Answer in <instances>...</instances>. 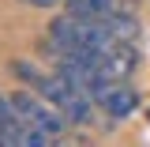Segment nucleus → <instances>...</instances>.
<instances>
[{
	"instance_id": "f257e3e1",
	"label": "nucleus",
	"mask_w": 150,
	"mask_h": 147,
	"mask_svg": "<svg viewBox=\"0 0 150 147\" xmlns=\"http://www.w3.org/2000/svg\"><path fill=\"white\" fill-rule=\"evenodd\" d=\"M11 106H15L19 121H23L26 128H38V132H49L53 140H56V136H60L64 128H68V125H71V121H68L64 113L56 110V106L49 102V98H45V94L38 98V94L15 91V94H11Z\"/></svg>"
},
{
	"instance_id": "f03ea898",
	"label": "nucleus",
	"mask_w": 150,
	"mask_h": 147,
	"mask_svg": "<svg viewBox=\"0 0 150 147\" xmlns=\"http://www.w3.org/2000/svg\"><path fill=\"white\" fill-rule=\"evenodd\" d=\"M94 102L109 113V117H116V121H120V117L135 113V106H139V94L131 91V87H124V83H109V87H101V91L94 94Z\"/></svg>"
},
{
	"instance_id": "7ed1b4c3",
	"label": "nucleus",
	"mask_w": 150,
	"mask_h": 147,
	"mask_svg": "<svg viewBox=\"0 0 150 147\" xmlns=\"http://www.w3.org/2000/svg\"><path fill=\"white\" fill-rule=\"evenodd\" d=\"M23 132H26V125L19 121L15 106H11V94H0V143H23Z\"/></svg>"
},
{
	"instance_id": "20e7f679",
	"label": "nucleus",
	"mask_w": 150,
	"mask_h": 147,
	"mask_svg": "<svg viewBox=\"0 0 150 147\" xmlns=\"http://www.w3.org/2000/svg\"><path fill=\"white\" fill-rule=\"evenodd\" d=\"M68 11L79 19H105L116 11V0H68Z\"/></svg>"
},
{
	"instance_id": "39448f33",
	"label": "nucleus",
	"mask_w": 150,
	"mask_h": 147,
	"mask_svg": "<svg viewBox=\"0 0 150 147\" xmlns=\"http://www.w3.org/2000/svg\"><path fill=\"white\" fill-rule=\"evenodd\" d=\"M11 75L26 79V83H41V72H38V68H30V60H11Z\"/></svg>"
},
{
	"instance_id": "423d86ee",
	"label": "nucleus",
	"mask_w": 150,
	"mask_h": 147,
	"mask_svg": "<svg viewBox=\"0 0 150 147\" xmlns=\"http://www.w3.org/2000/svg\"><path fill=\"white\" fill-rule=\"evenodd\" d=\"M23 4H30V8H49V4H56V0H23Z\"/></svg>"
},
{
	"instance_id": "0eeeda50",
	"label": "nucleus",
	"mask_w": 150,
	"mask_h": 147,
	"mask_svg": "<svg viewBox=\"0 0 150 147\" xmlns=\"http://www.w3.org/2000/svg\"><path fill=\"white\" fill-rule=\"evenodd\" d=\"M146 117H150V113H146Z\"/></svg>"
}]
</instances>
